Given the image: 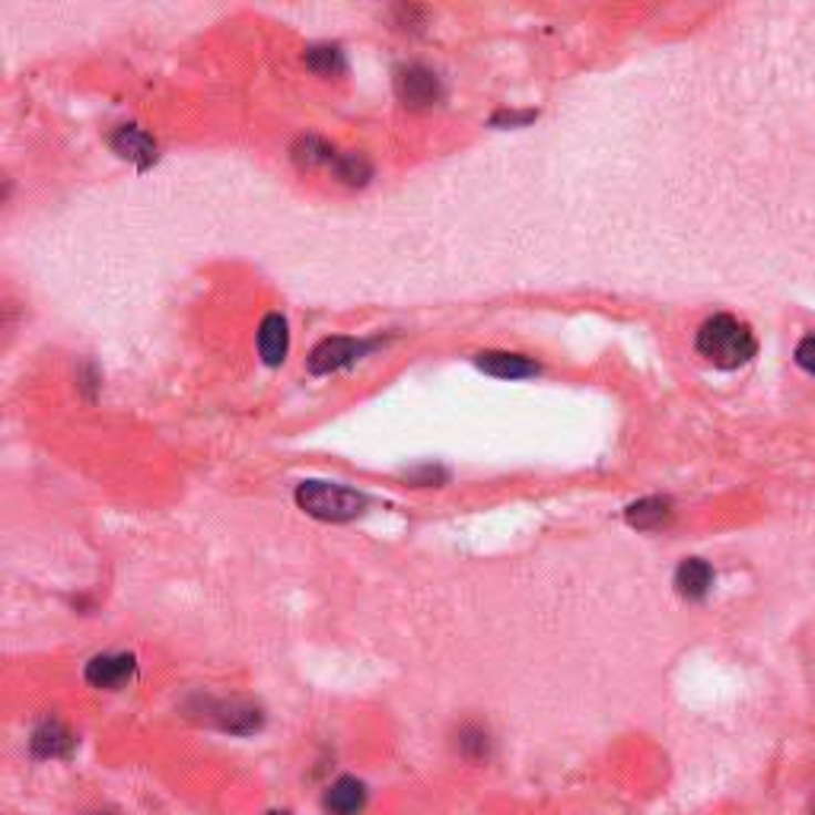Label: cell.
Segmentation results:
<instances>
[{
	"label": "cell",
	"mask_w": 815,
	"mask_h": 815,
	"mask_svg": "<svg viewBox=\"0 0 815 815\" xmlns=\"http://www.w3.org/2000/svg\"><path fill=\"white\" fill-rule=\"evenodd\" d=\"M395 96L407 109H427L443 100V80L427 64H402L395 71Z\"/></svg>",
	"instance_id": "obj_5"
},
{
	"label": "cell",
	"mask_w": 815,
	"mask_h": 815,
	"mask_svg": "<svg viewBox=\"0 0 815 815\" xmlns=\"http://www.w3.org/2000/svg\"><path fill=\"white\" fill-rule=\"evenodd\" d=\"M306 68L322 76H334L344 74L348 61H344V51L338 49V45L319 42V45H309V49H306Z\"/></svg>",
	"instance_id": "obj_15"
},
{
	"label": "cell",
	"mask_w": 815,
	"mask_h": 815,
	"mask_svg": "<svg viewBox=\"0 0 815 815\" xmlns=\"http://www.w3.org/2000/svg\"><path fill=\"white\" fill-rule=\"evenodd\" d=\"M134 675H137V657L134 653H96L83 669V679L93 688H105V691L125 688Z\"/></svg>",
	"instance_id": "obj_6"
},
{
	"label": "cell",
	"mask_w": 815,
	"mask_h": 815,
	"mask_svg": "<svg viewBox=\"0 0 815 815\" xmlns=\"http://www.w3.org/2000/svg\"><path fill=\"white\" fill-rule=\"evenodd\" d=\"M675 589L691 602L704 599L713 589V567L701 558H685L675 567Z\"/></svg>",
	"instance_id": "obj_12"
},
{
	"label": "cell",
	"mask_w": 815,
	"mask_h": 815,
	"mask_svg": "<svg viewBox=\"0 0 815 815\" xmlns=\"http://www.w3.org/2000/svg\"><path fill=\"white\" fill-rule=\"evenodd\" d=\"M268 815H290V813H268Z\"/></svg>",
	"instance_id": "obj_21"
},
{
	"label": "cell",
	"mask_w": 815,
	"mask_h": 815,
	"mask_svg": "<svg viewBox=\"0 0 815 815\" xmlns=\"http://www.w3.org/2000/svg\"><path fill=\"white\" fill-rule=\"evenodd\" d=\"M407 482L421 484V487H427V484H443L446 482V472L436 468V465H421V468L407 472Z\"/></svg>",
	"instance_id": "obj_18"
},
{
	"label": "cell",
	"mask_w": 815,
	"mask_h": 815,
	"mask_svg": "<svg viewBox=\"0 0 815 815\" xmlns=\"http://www.w3.org/2000/svg\"><path fill=\"white\" fill-rule=\"evenodd\" d=\"M376 348V341H360V338H344V334H334V338H326L312 348L309 354V373L312 376H329L334 370H344L357 363L363 354H370Z\"/></svg>",
	"instance_id": "obj_4"
},
{
	"label": "cell",
	"mask_w": 815,
	"mask_h": 815,
	"mask_svg": "<svg viewBox=\"0 0 815 815\" xmlns=\"http://www.w3.org/2000/svg\"><path fill=\"white\" fill-rule=\"evenodd\" d=\"M813 815H815V809H813Z\"/></svg>",
	"instance_id": "obj_22"
},
{
	"label": "cell",
	"mask_w": 815,
	"mask_h": 815,
	"mask_svg": "<svg viewBox=\"0 0 815 815\" xmlns=\"http://www.w3.org/2000/svg\"><path fill=\"white\" fill-rule=\"evenodd\" d=\"M478 367L497 380H526L538 373V363L526 354H509V351H484L478 354Z\"/></svg>",
	"instance_id": "obj_11"
},
{
	"label": "cell",
	"mask_w": 815,
	"mask_h": 815,
	"mask_svg": "<svg viewBox=\"0 0 815 815\" xmlns=\"http://www.w3.org/2000/svg\"><path fill=\"white\" fill-rule=\"evenodd\" d=\"M290 351V331H287V319L280 312H268L258 326V357L268 367H278L287 360Z\"/></svg>",
	"instance_id": "obj_10"
},
{
	"label": "cell",
	"mask_w": 815,
	"mask_h": 815,
	"mask_svg": "<svg viewBox=\"0 0 815 815\" xmlns=\"http://www.w3.org/2000/svg\"><path fill=\"white\" fill-rule=\"evenodd\" d=\"M202 713L207 723H214L217 730H224L229 736H252L265 726V713L252 701H243V698H204Z\"/></svg>",
	"instance_id": "obj_3"
},
{
	"label": "cell",
	"mask_w": 815,
	"mask_h": 815,
	"mask_svg": "<svg viewBox=\"0 0 815 815\" xmlns=\"http://www.w3.org/2000/svg\"><path fill=\"white\" fill-rule=\"evenodd\" d=\"M293 497L303 513L326 523H348L367 509V494L338 482H303Z\"/></svg>",
	"instance_id": "obj_2"
},
{
	"label": "cell",
	"mask_w": 815,
	"mask_h": 815,
	"mask_svg": "<svg viewBox=\"0 0 815 815\" xmlns=\"http://www.w3.org/2000/svg\"><path fill=\"white\" fill-rule=\"evenodd\" d=\"M76 749V736L61 723V720H42L35 730H32V736H29V752L35 755V759H42V762H49V759H71Z\"/></svg>",
	"instance_id": "obj_7"
},
{
	"label": "cell",
	"mask_w": 815,
	"mask_h": 815,
	"mask_svg": "<svg viewBox=\"0 0 815 815\" xmlns=\"http://www.w3.org/2000/svg\"><path fill=\"white\" fill-rule=\"evenodd\" d=\"M331 173L341 182H348V185H363L367 178L373 176V166L360 153H338V159L331 163Z\"/></svg>",
	"instance_id": "obj_17"
},
{
	"label": "cell",
	"mask_w": 815,
	"mask_h": 815,
	"mask_svg": "<svg viewBox=\"0 0 815 815\" xmlns=\"http://www.w3.org/2000/svg\"><path fill=\"white\" fill-rule=\"evenodd\" d=\"M453 745H456L458 759H465V762L472 764H482L491 759V733L484 730L482 723H462L456 730V739H453Z\"/></svg>",
	"instance_id": "obj_13"
},
{
	"label": "cell",
	"mask_w": 815,
	"mask_h": 815,
	"mask_svg": "<svg viewBox=\"0 0 815 815\" xmlns=\"http://www.w3.org/2000/svg\"><path fill=\"white\" fill-rule=\"evenodd\" d=\"M109 144H112V151L118 153V156L137 163L141 169H147L151 163H156V153H159L156 141L141 125H118L112 131Z\"/></svg>",
	"instance_id": "obj_9"
},
{
	"label": "cell",
	"mask_w": 815,
	"mask_h": 815,
	"mask_svg": "<svg viewBox=\"0 0 815 815\" xmlns=\"http://www.w3.org/2000/svg\"><path fill=\"white\" fill-rule=\"evenodd\" d=\"M367 799H370L367 784L344 774V777L331 781L329 790L322 793V809L329 815H360L367 809Z\"/></svg>",
	"instance_id": "obj_8"
},
{
	"label": "cell",
	"mask_w": 815,
	"mask_h": 815,
	"mask_svg": "<svg viewBox=\"0 0 815 815\" xmlns=\"http://www.w3.org/2000/svg\"><path fill=\"white\" fill-rule=\"evenodd\" d=\"M293 159L297 163H303V166H329L338 159V153L334 147H329L322 137H316V134H306L297 141V147H293Z\"/></svg>",
	"instance_id": "obj_16"
},
{
	"label": "cell",
	"mask_w": 815,
	"mask_h": 815,
	"mask_svg": "<svg viewBox=\"0 0 815 815\" xmlns=\"http://www.w3.org/2000/svg\"><path fill=\"white\" fill-rule=\"evenodd\" d=\"M694 348L698 354L704 357L711 367L716 370H736L742 363H749L755 351H759V341L752 329L745 322H739L736 316L730 312H716L711 316L694 338Z\"/></svg>",
	"instance_id": "obj_1"
},
{
	"label": "cell",
	"mask_w": 815,
	"mask_h": 815,
	"mask_svg": "<svg viewBox=\"0 0 815 815\" xmlns=\"http://www.w3.org/2000/svg\"><path fill=\"white\" fill-rule=\"evenodd\" d=\"M796 363H799L809 376H815V334H806V338L796 344Z\"/></svg>",
	"instance_id": "obj_19"
},
{
	"label": "cell",
	"mask_w": 815,
	"mask_h": 815,
	"mask_svg": "<svg viewBox=\"0 0 815 815\" xmlns=\"http://www.w3.org/2000/svg\"><path fill=\"white\" fill-rule=\"evenodd\" d=\"M93 815H118V813H109V809H105V813H93Z\"/></svg>",
	"instance_id": "obj_20"
},
{
	"label": "cell",
	"mask_w": 815,
	"mask_h": 815,
	"mask_svg": "<svg viewBox=\"0 0 815 815\" xmlns=\"http://www.w3.org/2000/svg\"><path fill=\"white\" fill-rule=\"evenodd\" d=\"M625 519L635 529H662L672 519V504L666 497H643L625 509Z\"/></svg>",
	"instance_id": "obj_14"
}]
</instances>
